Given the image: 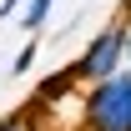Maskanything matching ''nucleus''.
<instances>
[{
	"label": "nucleus",
	"mask_w": 131,
	"mask_h": 131,
	"mask_svg": "<svg viewBox=\"0 0 131 131\" xmlns=\"http://www.w3.org/2000/svg\"><path fill=\"white\" fill-rule=\"evenodd\" d=\"M71 91H76V76H71V66H66V71H56V76H46V81L35 86L30 111H50V106H61V101H71Z\"/></svg>",
	"instance_id": "obj_3"
},
{
	"label": "nucleus",
	"mask_w": 131,
	"mask_h": 131,
	"mask_svg": "<svg viewBox=\"0 0 131 131\" xmlns=\"http://www.w3.org/2000/svg\"><path fill=\"white\" fill-rule=\"evenodd\" d=\"M0 131H40V116H35L30 106H20V111H10L0 121Z\"/></svg>",
	"instance_id": "obj_5"
},
{
	"label": "nucleus",
	"mask_w": 131,
	"mask_h": 131,
	"mask_svg": "<svg viewBox=\"0 0 131 131\" xmlns=\"http://www.w3.org/2000/svg\"><path fill=\"white\" fill-rule=\"evenodd\" d=\"M81 131H131V71H116L111 81L86 86Z\"/></svg>",
	"instance_id": "obj_1"
},
{
	"label": "nucleus",
	"mask_w": 131,
	"mask_h": 131,
	"mask_svg": "<svg viewBox=\"0 0 131 131\" xmlns=\"http://www.w3.org/2000/svg\"><path fill=\"white\" fill-rule=\"evenodd\" d=\"M50 10H56V0H25V10H20V25L35 35V30L50 20Z\"/></svg>",
	"instance_id": "obj_4"
},
{
	"label": "nucleus",
	"mask_w": 131,
	"mask_h": 131,
	"mask_svg": "<svg viewBox=\"0 0 131 131\" xmlns=\"http://www.w3.org/2000/svg\"><path fill=\"white\" fill-rule=\"evenodd\" d=\"M121 66L131 71V20H126V56H121Z\"/></svg>",
	"instance_id": "obj_8"
},
{
	"label": "nucleus",
	"mask_w": 131,
	"mask_h": 131,
	"mask_svg": "<svg viewBox=\"0 0 131 131\" xmlns=\"http://www.w3.org/2000/svg\"><path fill=\"white\" fill-rule=\"evenodd\" d=\"M121 56H126V20H111V25H106V30H96V40L71 61L76 86H101V81H111L116 71H126V66H121Z\"/></svg>",
	"instance_id": "obj_2"
},
{
	"label": "nucleus",
	"mask_w": 131,
	"mask_h": 131,
	"mask_svg": "<svg viewBox=\"0 0 131 131\" xmlns=\"http://www.w3.org/2000/svg\"><path fill=\"white\" fill-rule=\"evenodd\" d=\"M15 10H20V0H0V20H10Z\"/></svg>",
	"instance_id": "obj_7"
},
{
	"label": "nucleus",
	"mask_w": 131,
	"mask_h": 131,
	"mask_svg": "<svg viewBox=\"0 0 131 131\" xmlns=\"http://www.w3.org/2000/svg\"><path fill=\"white\" fill-rule=\"evenodd\" d=\"M35 56H40V50H35V40H30V46H20V50H15V61H10V71H15V76H25V71L35 66Z\"/></svg>",
	"instance_id": "obj_6"
}]
</instances>
